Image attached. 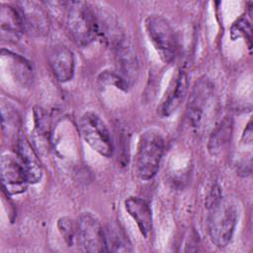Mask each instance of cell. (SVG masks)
Here are the masks:
<instances>
[{
  "label": "cell",
  "instance_id": "cell-1",
  "mask_svg": "<svg viewBox=\"0 0 253 253\" xmlns=\"http://www.w3.org/2000/svg\"><path fill=\"white\" fill-rule=\"evenodd\" d=\"M65 26L72 40L81 46L90 44L99 36V26L93 7L84 1L65 3Z\"/></svg>",
  "mask_w": 253,
  "mask_h": 253
},
{
  "label": "cell",
  "instance_id": "cell-2",
  "mask_svg": "<svg viewBox=\"0 0 253 253\" xmlns=\"http://www.w3.org/2000/svg\"><path fill=\"white\" fill-rule=\"evenodd\" d=\"M208 232L211 241L217 247H225L231 241L238 217L235 203L221 197L209 207Z\"/></svg>",
  "mask_w": 253,
  "mask_h": 253
},
{
  "label": "cell",
  "instance_id": "cell-3",
  "mask_svg": "<svg viewBox=\"0 0 253 253\" xmlns=\"http://www.w3.org/2000/svg\"><path fill=\"white\" fill-rule=\"evenodd\" d=\"M164 148V137L157 129H147L140 135L135 157V167L137 176L141 180L147 181L156 175Z\"/></svg>",
  "mask_w": 253,
  "mask_h": 253
},
{
  "label": "cell",
  "instance_id": "cell-4",
  "mask_svg": "<svg viewBox=\"0 0 253 253\" xmlns=\"http://www.w3.org/2000/svg\"><path fill=\"white\" fill-rule=\"evenodd\" d=\"M144 25L147 36L160 58L166 63L171 62L177 53L178 41L170 23L161 15L152 14L146 17Z\"/></svg>",
  "mask_w": 253,
  "mask_h": 253
},
{
  "label": "cell",
  "instance_id": "cell-5",
  "mask_svg": "<svg viewBox=\"0 0 253 253\" xmlns=\"http://www.w3.org/2000/svg\"><path fill=\"white\" fill-rule=\"evenodd\" d=\"M214 102V87L207 77H200L194 84L187 105V117L191 126L199 129L210 117Z\"/></svg>",
  "mask_w": 253,
  "mask_h": 253
},
{
  "label": "cell",
  "instance_id": "cell-6",
  "mask_svg": "<svg viewBox=\"0 0 253 253\" xmlns=\"http://www.w3.org/2000/svg\"><path fill=\"white\" fill-rule=\"evenodd\" d=\"M79 130L84 140L99 154L110 157L114 145L103 120L93 112H86L79 120Z\"/></svg>",
  "mask_w": 253,
  "mask_h": 253
},
{
  "label": "cell",
  "instance_id": "cell-7",
  "mask_svg": "<svg viewBox=\"0 0 253 253\" xmlns=\"http://www.w3.org/2000/svg\"><path fill=\"white\" fill-rule=\"evenodd\" d=\"M76 240L84 252H106L104 227L92 212H82L76 223Z\"/></svg>",
  "mask_w": 253,
  "mask_h": 253
},
{
  "label": "cell",
  "instance_id": "cell-8",
  "mask_svg": "<svg viewBox=\"0 0 253 253\" xmlns=\"http://www.w3.org/2000/svg\"><path fill=\"white\" fill-rule=\"evenodd\" d=\"M0 174L3 189L9 195L23 193L29 184L26 171L20 161L12 155H2L0 161Z\"/></svg>",
  "mask_w": 253,
  "mask_h": 253
},
{
  "label": "cell",
  "instance_id": "cell-9",
  "mask_svg": "<svg viewBox=\"0 0 253 253\" xmlns=\"http://www.w3.org/2000/svg\"><path fill=\"white\" fill-rule=\"evenodd\" d=\"M116 72L130 86L138 74V61L131 42L125 36L113 44Z\"/></svg>",
  "mask_w": 253,
  "mask_h": 253
},
{
  "label": "cell",
  "instance_id": "cell-10",
  "mask_svg": "<svg viewBox=\"0 0 253 253\" xmlns=\"http://www.w3.org/2000/svg\"><path fill=\"white\" fill-rule=\"evenodd\" d=\"M20 9L24 28L34 37H45L49 32V17L46 10L38 2L23 1L17 4Z\"/></svg>",
  "mask_w": 253,
  "mask_h": 253
},
{
  "label": "cell",
  "instance_id": "cell-11",
  "mask_svg": "<svg viewBox=\"0 0 253 253\" xmlns=\"http://www.w3.org/2000/svg\"><path fill=\"white\" fill-rule=\"evenodd\" d=\"M188 91V76L184 69H180L169 84L168 89L157 109L162 117L171 116L182 104Z\"/></svg>",
  "mask_w": 253,
  "mask_h": 253
},
{
  "label": "cell",
  "instance_id": "cell-12",
  "mask_svg": "<svg viewBox=\"0 0 253 253\" xmlns=\"http://www.w3.org/2000/svg\"><path fill=\"white\" fill-rule=\"evenodd\" d=\"M48 63L54 77L59 82H67L73 77L74 55L66 45L53 46L48 53Z\"/></svg>",
  "mask_w": 253,
  "mask_h": 253
},
{
  "label": "cell",
  "instance_id": "cell-13",
  "mask_svg": "<svg viewBox=\"0 0 253 253\" xmlns=\"http://www.w3.org/2000/svg\"><path fill=\"white\" fill-rule=\"evenodd\" d=\"M16 148L19 159L26 171L29 183L36 184L40 182L42 176V168L39 157L31 143L27 138L21 136Z\"/></svg>",
  "mask_w": 253,
  "mask_h": 253
},
{
  "label": "cell",
  "instance_id": "cell-14",
  "mask_svg": "<svg viewBox=\"0 0 253 253\" xmlns=\"http://www.w3.org/2000/svg\"><path fill=\"white\" fill-rule=\"evenodd\" d=\"M125 208L136 222L141 234L147 238L152 229V214L148 203L138 197H129L125 202Z\"/></svg>",
  "mask_w": 253,
  "mask_h": 253
},
{
  "label": "cell",
  "instance_id": "cell-15",
  "mask_svg": "<svg viewBox=\"0 0 253 253\" xmlns=\"http://www.w3.org/2000/svg\"><path fill=\"white\" fill-rule=\"evenodd\" d=\"M106 252H131L132 245L124 228L115 221L104 227Z\"/></svg>",
  "mask_w": 253,
  "mask_h": 253
},
{
  "label": "cell",
  "instance_id": "cell-16",
  "mask_svg": "<svg viewBox=\"0 0 253 253\" xmlns=\"http://www.w3.org/2000/svg\"><path fill=\"white\" fill-rule=\"evenodd\" d=\"M0 25L2 37L5 34L17 38L25 31L23 18L19 7L16 5L2 3L0 6Z\"/></svg>",
  "mask_w": 253,
  "mask_h": 253
},
{
  "label": "cell",
  "instance_id": "cell-17",
  "mask_svg": "<svg viewBox=\"0 0 253 253\" xmlns=\"http://www.w3.org/2000/svg\"><path fill=\"white\" fill-rule=\"evenodd\" d=\"M233 130V121L230 117H225L212 129L208 143V149L211 154L220 153L230 142Z\"/></svg>",
  "mask_w": 253,
  "mask_h": 253
},
{
  "label": "cell",
  "instance_id": "cell-18",
  "mask_svg": "<svg viewBox=\"0 0 253 253\" xmlns=\"http://www.w3.org/2000/svg\"><path fill=\"white\" fill-rule=\"evenodd\" d=\"M2 130L5 138L12 144L17 146L20 139L19 131L21 126V119L17 110L8 103L1 104Z\"/></svg>",
  "mask_w": 253,
  "mask_h": 253
},
{
  "label": "cell",
  "instance_id": "cell-19",
  "mask_svg": "<svg viewBox=\"0 0 253 253\" xmlns=\"http://www.w3.org/2000/svg\"><path fill=\"white\" fill-rule=\"evenodd\" d=\"M2 56H6L13 63V70L18 79L23 84H28L31 80L32 74V68L29 62L19 54L13 53L5 49H2Z\"/></svg>",
  "mask_w": 253,
  "mask_h": 253
},
{
  "label": "cell",
  "instance_id": "cell-20",
  "mask_svg": "<svg viewBox=\"0 0 253 253\" xmlns=\"http://www.w3.org/2000/svg\"><path fill=\"white\" fill-rule=\"evenodd\" d=\"M34 123H35V130L39 136L45 137L50 133L51 126V118L46 110L42 107L34 108Z\"/></svg>",
  "mask_w": 253,
  "mask_h": 253
},
{
  "label": "cell",
  "instance_id": "cell-21",
  "mask_svg": "<svg viewBox=\"0 0 253 253\" xmlns=\"http://www.w3.org/2000/svg\"><path fill=\"white\" fill-rule=\"evenodd\" d=\"M57 227L68 246H71L76 239V225L68 217H61L57 221Z\"/></svg>",
  "mask_w": 253,
  "mask_h": 253
},
{
  "label": "cell",
  "instance_id": "cell-22",
  "mask_svg": "<svg viewBox=\"0 0 253 253\" xmlns=\"http://www.w3.org/2000/svg\"><path fill=\"white\" fill-rule=\"evenodd\" d=\"M251 25L245 18L238 19L231 28V38L234 40L235 38L243 37L248 41L249 46H251Z\"/></svg>",
  "mask_w": 253,
  "mask_h": 253
},
{
  "label": "cell",
  "instance_id": "cell-23",
  "mask_svg": "<svg viewBox=\"0 0 253 253\" xmlns=\"http://www.w3.org/2000/svg\"><path fill=\"white\" fill-rule=\"evenodd\" d=\"M99 80L102 81L103 83L114 85L117 88H120L124 91H126L127 88L129 87V85L116 71L111 72V71L106 70V71L102 72Z\"/></svg>",
  "mask_w": 253,
  "mask_h": 253
},
{
  "label": "cell",
  "instance_id": "cell-24",
  "mask_svg": "<svg viewBox=\"0 0 253 253\" xmlns=\"http://www.w3.org/2000/svg\"><path fill=\"white\" fill-rule=\"evenodd\" d=\"M242 139L245 143H251L252 142V126H251V122L248 123V125L246 126L243 135H242Z\"/></svg>",
  "mask_w": 253,
  "mask_h": 253
}]
</instances>
